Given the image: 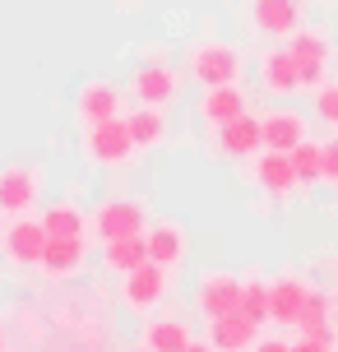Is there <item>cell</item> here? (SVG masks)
I'll return each mask as SVG.
<instances>
[{
	"instance_id": "ac0fdd59",
	"label": "cell",
	"mask_w": 338,
	"mask_h": 352,
	"mask_svg": "<svg viewBox=\"0 0 338 352\" xmlns=\"http://www.w3.org/2000/svg\"><path fill=\"white\" fill-rule=\"evenodd\" d=\"M260 125H264V148H278V153H292L302 140H311L306 116L292 111V107H273V111H264Z\"/></svg>"
},
{
	"instance_id": "6da1fadb",
	"label": "cell",
	"mask_w": 338,
	"mask_h": 352,
	"mask_svg": "<svg viewBox=\"0 0 338 352\" xmlns=\"http://www.w3.org/2000/svg\"><path fill=\"white\" fill-rule=\"evenodd\" d=\"M135 135H130V121L125 116H107V121L84 125V158L93 167H125L135 158Z\"/></svg>"
},
{
	"instance_id": "d6a6232c",
	"label": "cell",
	"mask_w": 338,
	"mask_h": 352,
	"mask_svg": "<svg viewBox=\"0 0 338 352\" xmlns=\"http://www.w3.org/2000/svg\"><path fill=\"white\" fill-rule=\"evenodd\" d=\"M135 352H148V348H135Z\"/></svg>"
},
{
	"instance_id": "2e32d148",
	"label": "cell",
	"mask_w": 338,
	"mask_h": 352,
	"mask_svg": "<svg viewBox=\"0 0 338 352\" xmlns=\"http://www.w3.org/2000/svg\"><path fill=\"white\" fill-rule=\"evenodd\" d=\"M209 324V343H214L218 352H250L255 343H260V324L250 316H241V311H227V316H214L204 320Z\"/></svg>"
},
{
	"instance_id": "8fae6325",
	"label": "cell",
	"mask_w": 338,
	"mask_h": 352,
	"mask_svg": "<svg viewBox=\"0 0 338 352\" xmlns=\"http://www.w3.org/2000/svg\"><path fill=\"white\" fill-rule=\"evenodd\" d=\"M74 116H79V125L125 116V88L111 84V79H89V84L79 88V98H74Z\"/></svg>"
},
{
	"instance_id": "9a60e30c",
	"label": "cell",
	"mask_w": 338,
	"mask_h": 352,
	"mask_svg": "<svg viewBox=\"0 0 338 352\" xmlns=\"http://www.w3.org/2000/svg\"><path fill=\"white\" fill-rule=\"evenodd\" d=\"M214 135H218V153L232 158V162H246L264 148V125H260V116H250V111L236 116V121H227V125H218Z\"/></svg>"
},
{
	"instance_id": "7a4b0ae2",
	"label": "cell",
	"mask_w": 338,
	"mask_h": 352,
	"mask_svg": "<svg viewBox=\"0 0 338 352\" xmlns=\"http://www.w3.org/2000/svg\"><path fill=\"white\" fill-rule=\"evenodd\" d=\"M167 297H172V269L144 260L139 269L121 274V306H125V311H135V316H153Z\"/></svg>"
},
{
	"instance_id": "d4e9b609",
	"label": "cell",
	"mask_w": 338,
	"mask_h": 352,
	"mask_svg": "<svg viewBox=\"0 0 338 352\" xmlns=\"http://www.w3.org/2000/svg\"><path fill=\"white\" fill-rule=\"evenodd\" d=\"M236 311L250 316L260 329H264V324H269V283L264 278H246V283H241V301H236Z\"/></svg>"
},
{
	"instance_id": "7c38bea8",
	"label": "cell",
	"mask_w": 338,
	"mask_h": 352,
	"mask_svg": "<svg viewBox=\"0 0 338 352\" xmlns=\"http://www.w3.org/2000/svg\"><path fill=\"white\" fill-rule=\"evenodd\" d=\"M311 283L302 274H283V278L269 283V320L273 324H287V329H297V320H302L306 301H311Z\"/></svg>"
},
{
	"instance_id": "277c9868",
	"label": "cell",
	"mask_w": 338,
	"mask_h": 352,
	"mask_svg": "<svg viewBox=\"0 0 338 352\" xmlns=\"http://www.w3.org/2000/svg\"><path fill=\"white\" fill-rule=\"evenodd\" d=\"M89 218H93V236H98L102 246H107V241H121V236H144V232H148L144 204L130 199V195H111V199H102Z\"/></svg>"
},
{
	"instance_id": "ba28073f",
	"label": "cell",
	"mask_w": 338,
	"mask_h": 352,
	"mask_svg": "<svg viewBox=\"0 0 338 352\" xmlns=\"http://www.w3.org/2000/svg\"><path fill=\"white\" fill-rule=\"evenodd\" d=\"M241 283H246V278H236V274H227V269H209V274H199V283H195V311L204 320L236 311V301H241Z\"/></svg>"
},
{
	"instance_id": "5bb4252c",
	"label": "cell",
	"mask_w": 338,
	"mask_h": 352,
	"mask_svg": "<svg viewBox=\"0 0 338 352\" xmlns=\"http://www.w3.org/2000/svg\"><path fill=\"white\" fill-rule=\"evenodd\" d=\"M287 47L297 56V65H302V79L306 88H320L329 79V37L315 33V28H297V33L287 37Z\"/></svg>"
},
{
	"instance_id": "7402d4cb",
	"label": "cell",
	"mask_w": 338,
	"mask_h": 352,
	"mask_svg": "<svg viewBox=\"0 0 338 352\" xmlns=\"http://www.w3.org/2000/svg\"><path fill=\"white\" fill-rule=\"evenodd\" d=\"M42 228L47 236H89L93 232V218L74 199H52L47 209H42Z\"/></svg>"
},
{
	"instance_id": "4dcf8cb0",
	"label": "cell",
	"mask_w": 338,
	"mask_h": 352,
	"mask_svg": "<svg viewBox=\"0 0 338 352\" xmlns=\"http://www.w3.org/2000/svg\"><path fill=\"white\" fill-rule=\"evenodd\" d=\"M181 352H218V348H214V343H209V338H190V343H185V348H181Z\"/></svg>"
},
{
	"instance_id": "4fadbf2b",
	"label": "cell",
	"mask_w": 338,
	"mask_h": 352,
	"mask_svg": "<svg viewBox=\"0 0 338 352\" xmlns=\"http://www.w3.org/2000/svg\"><path fill=\"white\" fill-rule=\"evenodd\" d=\"M195 111H199V121L209 125V130H218V125L246 116L250 102H246V93H241V84H214V88H199Z\"/></svg>"
},
{
	"instance_id": "3957f363",
	"label": "cell",
	"mask_w": 338,
	"mask_h": 352,
	"mask_svg": "<svg viewBox=\"0 0 338 352\" xmlns=\"http://www.w3.org/2000/svg\"><path fill=\"white\" fill-rule=\"evenodd\" d=\"M190 74H195L199 88L241 84L246 56H241V47H232V42H195V47H190Z\"/></svg>"
},
{
	"instance_id": "ffe728a7",
	"label": "cell",
	"mask_w": 338,
	"mask_h": 352,
	"mask_svg": "<svg viewBox=\"0 0 338 352\" xmlns=\"http://www.w3.org/2000/svg\"><path fill=\"white\" fill-rule=\"evenodd\" d=\"M84 260H89V236H52L37 269L52 274V278H74L84 269Z\"/></svg>"
},
{
	"instance_id": "8992f818",
	"label": "cell",
	"mask_w": 338,
	"mask_h": 352,
	"mask_svg": "<svg viewBox=\"0 0 338 352\" xmlns=\"http://www.w3.org/2000/svg\"><path fill=\"white\" fill-rule=\"evenodd\" d=\"M47 228H42V218H14L5 236H0V250H5V260L14 264V269H37L42 264V250H47Z\"/></svg>"
},
{
	"instance_id": "603a6c76",
	"label": "cell",
	"mask_w": 338,
	"mask_h": 352,
	"mask_svg": "<svg viewBox=\"0 0 338 352\" xmlns=\"http://www.w3.org/2000/svg\"><path fill=\"white\" fill-rule=\"evenodd\" d=\"M125 121H130V135H135V148L139 153H153L162 140H167V116H162V107H135V111H125Z\"/></svg>"
},
{
	"instance_id": "30bf717a",
	"label": "cell",
	"mask_w": 338,
	"mask_h": 352,
	"mask_svg": "<svg viewBox=\"0 0 338 352\" xmlns=\"http://www.w3.org/2000/svg\"><path fill=\"white\" fill-rule=\"evenodd\" d=\"M255 186L269 195V199H287V195L302 186V176H297V162L292 153H278V148H260L255 153Z\"/></svg>"
},
{
	"instance_id": "9c48e42d",
	"label": "cell",
	"mask_w": 338,
	"mask_h": 352,
	"mask_svg": "<svg viewBox=\"0 0 338 352\" xmlns=\"http://www.w3.org/2000/svg\"><path fill=\"white\" fill-rule=\"evenodd\" d=\"M130 93H135V102H144V107H167L181 93V74L172 70L167 60H144V65H135V74H130Z\"/></svg>"
},
{
	"instance_id": "1f68e13d",
	"label": "cell",
	"mask_w": 338,
	"mask_h": 352,
	"mask_svg": "<svg viewBox=\"0 0 338 352\" xmlns=\"http://www.w3.org/2000/svg\"><path fill=\"white\" fill-rule=\"evenodd\" d=\"M0 352H10V329L0 324Z\"/></svg>"
},
{
	"instance_id": "5b68a950",
	"label": "cell",
	"mask_w": 338,
	"mask_h": 352,
	"mask_svg": "<svg viewBox=\"0 0 338 352\" xmlns=\"http://www.w3.org/2000/svg\"><path fill=\"white\" fill-rule=\"evenodd\" d=\"M37 199H42V167H33V162H10V167H0V213H5V218L33 213Z\"/></svg>"
},
{
	"instance_id": "e0dca14e",
	"label": "cell",
	"mask_w": 338,
	"mask_h": 352,
	"mask_svg": "<svg viewBox=\"0 0 338 352\" xmlns=\"http://www.w3.org/2000/svg\"><path fill=\"white\" fill-rule=\"evenodd\" d=\"M260 79H264V88L273 93V98H292V93H302L306 79H302V65H297V56H292V47H273V52L260 60Z\"/></svg>"
},
{
	"instance_id": "cb8c5ba5",
	"label": "cell",
	"mask_w": 338,
	"mask_h": 352,
	"mask_svg": "<svg viewBox=\"0 0 338 352\" xmlns=\"http://www.w3.org/2000/svg\"><path fill=\"white\" fill-rule=\"evenodd\" d=\"M144 260H148L144 236H121V241H107V246H102V264H107L111 274H130V269H139Z\"/></svg>"
},
{
	"instance_id": "f1b7e54d",
	"label": "cell",
	"mask_w": 338,
	"mask_h": 352,
	"mask_svg": "<svg viewBox=\"0 0 338 352\" xmlns=\"http://www.w3.org/2000/svg\"><path fill=\"white\" fill-rule=\"evenodd\" d=\"M324 181H329V186H338V135L324 144Z\"/></svg>"
},
{
	"instance_id": "836d02e7",
	"label": "cell",
	"mask_w": 338,
	"mask_h": 352,
	"mask_svg": "<svg viewBox=\"0 0 338 352\" xmlns=\"http://www.w3.org/2000/svg\"><path fill=\"white\" fill-rule=\"evenodd\" d=\"M0 236H5V228H0Z\"/></svg>"
},
{
	"instance_id": "4316f807",
	"label": "cell",
	"mask_w": 338,
	"mask_h": 352,
	"mask_svg": "<svg viewBox=\"0 0 338 352\" xmlns=\"http://www.w3.org/2000/svg\"><path fill=\"white\" fill-rule=\"evenodd\" d=\"M320 329H329V297L324 292H311L302 320H297V334H320Z\"/></svg>"
},
{
	"instance_id": "484cf974",
	"label": "cell",
	"mask_w": 338,
	"mask_h": 352,
	"mask_svg": "<svg viewBox=\"0 0 338 352\" xmlns=\"http://www.w3.org/2000/svg\"><path fill=\"white\" fill-rule=\"evenodd\" d=\"M292 162H297V176H302V186H315V181H324V144L302 140L297 148H292Z\"/></svg>"
},
{
	"instance_id": "52a82bcc",
	"label": "cell",
	"mask_w": 338,
	"mask_h": 352,
	"mask_svg": "<svg viewBox=\"0 0 338 352\" xmlns=\"http://www.w3.org/2000/svg\"><path fill=\"white\" fill-rule=\"evenodd\" d=\"M306 19V0H246V23L264 37H292Z\"/></svg>"
},
{
	"instance_id": "d6986e66",
	"label": "cell",
	"mask_w": 338,
	"mask_h": 352,
	"mask_svg": "<svg viewBox=\"0 0 338 352\" xmlns=\"http://www.w3.org/2000/svg\"><path fill=\"white\" fill-rule=\"evenodd\" d=\"M144 246H148V260L162 264V269H181L185 255H190V236L177 223H148L144 232Z\"/></svg>"
},
{
	"instance_id": "f546056e",
	"label": "cell",
	"mask_w": 338,
	"mask_h": 352,
	"mask_svg": "<svg viewBox=\"0 0 338 352\" xmlns=\"http://www.w3.org/2000/svg\"><path fill=\"white\" fill-rule=\"evenodd\" d=\"M250 352H297V343H287V338H278V334H269V338H260Z\"/></svg>"
},
{
	"instance_id": "44dd1931",
	"label": "cell",
	"mask_w": 338,
	"mask_h": 352,
	"mask_svg": "<svg viewBox=\"0 0 338 352\" xmlns=\"http://www.w3.org/2000/svg\"><path fill=\"white\" fill-rule=\"evenodd\" d=\"M190 338H195V329H190L181 316H148L144 320V334H139V348H148V352H181Z\"/></svg>"
},
{
	"instance_id": "83f0119b",
	"label": "cell",
	"mask_w": 338,
	"mask_h": 352,
	"mask_svg": "<svg viewBox=\"0 0 338 352\" xmlns=\"http://www.w3.org/2000/svg\"><path fill=\"white\" fill-rule=\"evenodd\" d=\"M311 93H315V116H320L324 125H334V130H338V84L324 79V84L311 88Z\"/></svg>"
}]
</instances>
